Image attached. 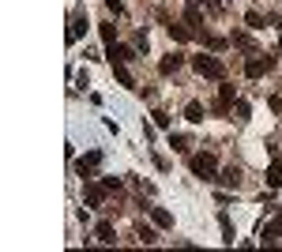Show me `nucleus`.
Masks as SVG:
<instances>
[{
    "label": "nucleus",
    "mask_w": 282,
    "mask_h": 252,
    "mask_svg": "<svg viewBox=\"0 0 282 252\" xmlns=\"http://www.w3.org/2000/svg\"><path fill=\"white\" fill-rule=\"evenodd\" d=\"M215 170H218V158L211 151H203V154H192V173L203 181H215Z\"/></svg>",
    "instance_id": "nucleus-2"
},
{
    "label": "nucleus",
    "mask_w": 282,
    "mask_h": 252,
    "mask_svg": "<svg viewBox=\"0 0 282 252\" xmlns=\"http://www.w3.org/2000/svg\"><path fill=\"white\" fill-rule=\"evenodd\" d=\"M184 117H188L192 124H200L203 121V105L200 102H188V105H184Z\"/></svg>",
    "instance_id": "nucleus-15"
},
{
    "label": "nucleus",
    "mask_w": 282,
    "mask_h": 252,
    "mask_svg": "<svg viewBox=\"0 0 282 252\" xmlns=\"http://www.w3.org/2000/svg\"><path fill=\"white\" fill-rule=\"evenodd\" d=\"M102 185L109 188V192H117V188H121V177H102Z\"/></svg>",
    "instance_id": "nucleus-24"
},
{
    "label": "nucleus",
    "mask_w": 282,
    "mask_h": 252,
    "mask_svg": "<svg viewBox=\"0 0 282 252\" xmlns=\"http://www.w3.org/2000/svg\"><path fill=\"white\" fill-rule=\"evenodd\" d=\"M271 64H275L271 57H248V61H245V75H248V79H260L264 72H271Z\"/></svg>",
    "instance_id": "nucleus-3"
},
{
    "label": "nucleus",
    "mask_w": 282,
    "mask_h": 252,
    "mask_svg": "<svg viewBox=\"0 0 282 252\" xmlns=\"http://www.w3.org/2000/svg\"><path fill=\"white\" fill-rule=\"evenodd\" d=\"M218 226H222V241L233 245V226H230V215H218Z\"/></svg>",
    "instance_id": "nucleus-16"
},
{
    "label": "nucleus",
    "mask_w": 282,
    "mask_h": 252,
    "mask_svg": "<svg viewBox=\"0 0 282 252\" xmlns=\"http://www.w3.org/2000/svg\"><path fill=\"white\" fill-rule=\"evenodd\" d=\"M218 181H222V185H230V188H237V185H241V170H233V166H230V170H222V173H218Z\"/></svg>",
    "instance_id": "nucleus-13"
},
{
    "label": "nucleus",
    "mask_w": 282,
    "mask_h": 252,
    "mask_svg": "<svg viewBox=\"0 0 282 252\" xmlns=\"http://www.w3.org/2000/svg\"><path fill=\"white\" fill-rule=\"evenodd\" d=\"M94 237H98V241H105V245H113V222H98V226H94Z\"/></svg>",
    "instance_id": "nucleus-10"
},
{
    "label": "nucleus",
    "mask_w": 282,
    "mask_h": 252,
    "mask_svg": "<svg viewBox=\"0 0 282 252\" xmlns=\"http://www.w3.org/2000/svg\"><path fill=\"white\" fill-rule=\"evenodd\" d=\"M233 109H237V121H248V102H237Z\"/></svg>",
    "instance_id": "nucleus-23"
},
{
    "label": "nucleus",
    "mask_w": 282,
    "mask_h": 252,
    "mask_svg": "<svg viewBox=\"0 0 282 252\" xmlns=\"http://www.w3.org/2000/svg\"><path fill=\"white\" fill-rule=\"evenodd\" d=\"M267 185H271V188H282V154H275V162H271V170H267Z\"/></svg>",
    "instance_id": "nucleus-7"
},
{
    "label": "nucleus",
    "mask_w": 282,
    "mask_h": 252,
    "mask_svg": "<svg viewBox=\"0 0 282 252\" xmlns=\"http://www.w3.org/2000/svg\"><path fill=\"white\" fill-rule=\"evenodd\" d=\"M230 105H233V87H222V91H218V105H215V113H226Z\"/></svg>",
    "instance_id": "nucleus-11"
},
{
    "label": "nucleus",
    "mask_w": 282,
    "mask_h": 252,
    "mask_svg": "<svg viewBox=\"0 0 282 252\" xmlns=\"http://www.w3.org/2000/svg\"><path fill=\"white\" fill-rule=\"evenodd\" d=\"M192 68L203 75V79H226V64L218 61V57H211V53H200V57H192Z\"/></svg>",
    "instance_id": "nucleus-1"
},
{
    "label": "nucleus",
    "mask_w": 282,
    "mask_h": 252,
    "mask_svg": "<svg viewBox=\"0 0 282 252\" xmlns=\"http://www.w3.org/2000/svg\"><path fill=\"white\" fill-rule=\"evenodd\" d=\"M109 61H121V64H124V61H135V53L128 49V45H117V42H113V45H109Z\"/></svg>",
    "instance_id": "nucleus-8"
},
{
    "label": "nucleus",
    "mask_w": 282,
    "mask_h": 252,
    "mask_svg": "<svg viewBox=\"0 0 282 252\" xmlns=\"http://www.w3.org/2000/svg\"><path fill=\"white\" fill-rule=\"evenodd\" d=\"M151 218H154V226H162V230L173 226V215H170V211H162V207H151Z\"/></svg>",
    "instance_id": "nucleus-9"
},
{
    "label": "nucleus",
    "mask_w": 282,
    "mask_h": 252,
    "mask_svg": "<svg viewBox=\"0 0 282 252\" xmlns=\"http://www.w3.org/2000/svg\"><path fill=\"white\" fill-rule=\"evenodd\" d=\"M98 162H102V151H87L79 162H75V170L83 173V181H91V173L98 170Z\"/></svg>",
    "instance_id": "nucleus-4"
},
{
    "label": "nucleus",
    "mask_w": 282,
    "mask_h": 252,
    "mask_svg": "<svg viewBox=\"0 0 282 252\" xmlns=\"http://www.w3.org/2000/svg\"><path fill=\"white\" fill-rule=\"evenodd\" d=\"M170 38H173V42H188V38H192V26L173 23V26H170Z\"/></svg>",
    "instance_id": "nucleus-14"
},
{
    "label": "nucleus",
    "mask_w": 282,
    "mask_h": 252,
    "mask_svg": "<svg viewBox=\"0 0 282 252\" xmlns=\"http://www.w3.org/2000/svg\"><path fill=\"white\" fill-rule=\"evenodd\" d=\"M105 185H94V181H87V188H83V200H87V207H102V200H105Z\"/></svg>",
    "instance_id": "nucleus-5"
},
{
    "label": "nucleus",
    "mask_w": 282,
    "mask_h": 252,
    "mask_svg": "<svg viewBox=\"0 0 282 252\" xmlns=\"http://www.w3.org/2000/svg\"><path fill=\"white\" fill-rule=\"evenodd\" d=\"M245 23L252 26V31H260V26H264V15H260V12H248V15H245Z\"/></svg>",
    "instance_id": "nucleus-22"
},
{
    "label": "nucleus",
    "mask_w": 282,
    "mask_h": 252,
    "mask_svg": "<svg viewBox=\"0 0 282 252\" xmlns=\"http://www.w3.org/2000/svg\"><path fill=\"white\" fill-rule=\"evenodd\" d=\"M170 147L177 151V154H184V151H188V135H173V139H170Z\"/></svg>",
    "instance_id": "nucleus-21"
},
{
    "label": "nucleus",
    "mask_w": 282,
    "mask_h": 252,
    "mask_svg": "<svg viewBox=\"0 0 282 252\" xmlns=\"http://www.w3.org/2000/svg\"><path fill=\"white\" fill-rule=\"evenodd\" d=\"M98 31H102V42H105V45H113V42H117V26H113V23H102Z\"/></svg>",
    "instance_id": "nucleus-19"
},
{
    "label": "nucleus",
    "mask_w": 282,
    "mask_h": 252,
    "mask_svg": "<svg viewBox=\"0 0 282 252\" xmlns=\"http://www.w3.org/2000/svg\"><path fill=\"white\" fill-rule=\"evenodd\" d=\"M83 31H87V15H75L72 19V31H68V42H79Z\"/></svg>",
    "instance_id": "nucleus-12"
},
{
    "label": "nucleus",
    "mask_w": 282,
    "mask_h": 252,
    "mask_svg": "<svg viewBox=\"0 0 282 252\" xmlns=\"http://www.w3.org/2000/svg\"><path fill=\"white\" fill-rule=\"evenodd\" d=\"M181 68V57L173 53V57H166V61H162V75H170V72H177Z\"/></svg>",
    "instance_id": "nucleus-20"
},
{
    "label": "nucleus",
    "mask_w": 282,
    "mask_h": 252,
    "mask_svg": "<svg viewBox=\"0 0 282 252\" xmlns=\"http://www.w3.org/2000/svg\"><path fill=\"white\" fill-rule=\"evenodd\" d=\"M260 237H264V245H275V241H282V211H278V218L271 222V226H264V234H260Z\"/></svg>",
    "instance_id": "nucleus-6"
},
{
    "label": "nucleus",
    "mask_w": 282,
    "mask_h": 252,
    "mask_svg": "<svg viewBox=\"0 0 282 252\" xmlns=\"http://www.w3.org/2000/svg\"><path fill=\"white\" fill-rule=\"evenodd\" d=\"M233 45H241V49H252V42H248L245 34H233Z\"/></svg>",
    "instance_id": "nucleus-25"
},
{
    "label": "nucleus",
    "mask_w": 282,
    "mask_h": 252,
    "mask_svg": "<svg viewBox=\"0 0 282 252\" xmlns=\"http://www.w3.org/2000/svg\"><path fill=\"white\" fill-rule=\"evenodd\" d=\"M113 75H117V79H121L124 87H132V75H128V68H124L121 61H113Z\"/></svg>",
    "instance_id": "nucleus-17"
},
{
    "label": "nucleus",
    "mask_w": 282,
    "mask_h": 252,
    "mask_svg": "<svg viewBox=\"0 0 282 252\" xmlns=\"http://www.w3.org/2000/svg\"><path fill=\"white\" fill-rule=\"evenodd\" d=\"M135 234H139V241H143V245H154V241H158V237H154V230H151V226H143V222L135 226Z\"/></svg>",
    "instance_id": "nucleus-18"
},
{
    "label": "nucleus",
    "mask_w": 282,
    "mask_h": 252,
    "mask_svg": "<svg viewBox=\"0 0 282 252\" xmlns=\"http://www.w3.org/2000/svg\"><path fill=\"white\" fill-rule=\"evenodd\" d=\"M154 124H158V128H166V124H170V113L158 109V113H154Z\"/></svg>",
    "instance_id": "nucleus-26"
}]
</instances>
